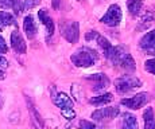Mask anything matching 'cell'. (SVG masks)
<instances>
[{"label": "cell", "instance_id": "9c48e42d", "mask_svg": "<svg viewBox=\"0 0 155 129\" xmlns=\"http://www.w3.org/2000/svg\"><path fill=\"white\" fill-rule=\"evenodd\" d=\"M85 38H86V40H92V42H94V43H97V46L103 50L104 55L113 47L111 44V42H109L107 38H104L103 35H100L97 31H88L85 35Z\"/></svg>", "mask_w": 155, "mask_h": 129}, {"label": "cell", "instance_id": "4dcf8cb0", "mask_svg": "<svg viewBox=\"0 0 155 129\" xmlns=\"http://www.w3.org/2000/svg\"><path fill=\"white\" fill-rule=\"evenodd\" d=\"M78 2H81V0H78Z\"/></svg>", "mask_w": 155, "mask_h": 129}, {"label": "cell", "instance_id": "f546056e", "mask_svg": "<svg viewBox=\"0 0 155 129\" xmlns=\"http://www.w3.org/2000/svg\"><path fill=\"white\" fill-rule=\"evenodd\" d=\"M0 30H2V27H0Z\"/></svg>", "mask_w": 155, "mask_h": 129}, {"label": "cell", "instance_id": "30bf717a", "mask_svg": "<svg viewBox=\"0 0 155 129\" xmlns=\"http://www.w3.org/2000/svg\"><path fill=\"white\" fill-rule=\"evenodd\" d=\"M86 79L91 81L93 83L92 89H93L94 93H99V92H103L104 89H107L109 86V78L105 76V74H101V73H97V74H91V76L86 77Z\"/></svg>", "mask_w": 155, "mask_h": 129}, {"label": "cell", "instance_id": "f1b7e54d", "mask_svg": "<svg viewBox=\"0 0 155 129\" xmlns=\"http://www.w3.org/2000/svg\"><path fill=\"white\" fill-rule=\"evenodd\" d=\"M2 106H3V95L0 93V109H2Z\"/></svg>", "mask_w": 155, "mask_h": 129}, {"label": "cell", "instance_id": "ffe728a7", "mask_svg": "<svg viewBox=\"0 0 155 129\" xmlns=\"http://www.w3.org/2000/svg\"><path fill=\"white\" fill-rule=\"evenodd\" d=\"M155 22V7L150 8L144 15H143L142 20H140V28H146L151 24V23Z\"/></svg>", "mask_w": 155, "mask_h": 129}, {"label": "cell", "instance_id": "44dd1931", "mask_svg": "<svg viewBox=\"0 0 155 129\" xmlns=\"http://www.w3.org/2000/svg\"><path fill=\"white\" fill-rule=\"evenodd\" d=\"M113 100V95L111 93H105V94H101L99 97H93L89 100V104L92 105H96V106H100V105H104V104H108Z\"/></svg>", "mask_w": 155, "mask_h": 129}, {"label": "cell", "instance_id": "484cf974", "mask_svg": "<svg viewBox=\"0 0 155 129\" xmlns=\"http://www.w3.org/2000/svg\"><path fill=\"white\" fill-rule=\"evenodd\" d=\"M0 66H2V67H8V61H7V58H4L2 54H0Z\"/></svg>", "mask_w": 155, "mask_h": 129}, {"label": "cell", "instance_id": "2e32d148", "mask_svg": "<svg viewBox=\"0 0 155 129\" xmlns=\"http://www.w3.org/2000/svg\"><path fill=\"white\" fill-rule=\"evenodd\" d=\"M138 120L131 113H124L121 118V129H138Z\"/></svg>", "mask_w": 155, "mask_h": 129}, {"label": "cell", "instance_id": "6da1fadb", "mask_svg": "<svg viewBox=\"0 0 155 129\" xmlns=\"http://www.w3.org/2000/svg\"><path fill=\"white\" fill-rule=\"evenodd\" d=\"M105 58L108 61H111L113 66H119V67L124 69L126 71H135L136 69L135 61L131 56V54L121 46H113L105 54Z\"/></svg>", "mask_w": 155, "mask_h": 129}, {"label": "cell", "instance_id": "ba28073f", "mask_svg": "<svg viewBox=\"0 0 155 129\" xmlns=\"http://www.w3.org/2000/svg\"><path fill=\"white\" fill-rule=\"evenodd\" d=\"M119 113H120V110L116 106L101 108V109H97L92 113V118L96 120V121H108V120L115 118Z\"/></svg>", "mask_w": 155, "mask_h": 129}, {"label": "cell", "instance_id": "3957f363", "mask_svg": "<svg viewBox=\"0 0 155 129\" xmlns=\"http://www.w3.org/2000/svg\"><path fill=\"white\" fill-rule=\"evenodd\" d=\"M115 88L119 94H127V93L142 88V81L134 76H123L115 81Z\"/></svg>", "mask_w": 155, "mask_h": 129}, {"label": "cell", "instance_id": "ac0fdd59", "mask_svg": "<svg viewBox=\"0 0 155 129\" xmlns=\"http://www.w3.org/2000/svg\"><path fill=\"white\" fill-rule=\"evenodd\" d=\"M127 7L132 16H138L142 11L143 0H127Z\"/></svg>", "mask_w": 155, "mask_h": 129}, {"label": "cell", "instance_id": "d6986e66", "mask_svg": "<svg viewBox=\"0 0 155 129\" xmlns=\"http://www.w3.org/2000/svg\"><path fill=\"white\" fill-rule=\"evenodd\" d=\"M8 26H16L15 18L7 11H0V27H8Z\"/></svg>", "mask_w": 155, "mask_h": 129}, {"label": "cell", "instance_id": "e0dca14e", "mask_svg": "<svg viewBox=\"0 0 155 129\" xmlns=\"http://www.w3.org/2000/svg\"><path fill=\"white\" fill-rule=\"evenodd\" d=\"M143 120H144V129H155V116L153 108H147L143 112Z\"/></svg>", "mask_w": 155, "mask_h": 129}, {"label": "cell", "instance_id": "7402d4cb", "mask_svg": "<svg viewBox=\"0 0 155 129\" xmlns=\"http://www.w3.org/2000/svg\"><path fill=\"white\" fill-rule=\"evenodd\" d=\"M22 3H23L25 10H32V8H35L37 5H39L41 0H22Z\"/></svg>", "mask_w": 155, "mask_h": 129}, {"label": "cell", "instance_id": "4316f807", "mask_svg": "<svg viewBox=\"0 0 155 129\" xmlns=\"http://www.w3.org/2000/svg\"><path fill=\"white\" fill-rule=\"evenodd\" d=\"M53 7H54L55 10L58 8V0H53Z\"/></svg>", "mask_w": 155, "mask_h": 129}, {"label": "cell", "instance_id": "8992f818", "mask_svg": "<svg viewBox=\"0 0 155 129\" xmlns=\"http://www.w3.org/2000/svg\"><path fill=\"white\" fill-rule=\"evenodd\" d=\"M100 22L105 26L109 27H117L121 22V8L117 4L109 5L108 11L105 12L103 18L100 19Z\"/></svg>", "mask_w": 155, "mask_h": 129}, {"label": "cell", "instance_id": "277c9868", "mask_svg": "<svg viewBox=\"0 0 155 129\" xmlns=\"http://www.w3.org/2000/svg\"><path fill=\"white\" fill-rule=\"evenodd\" d=\"M53 101L58 106V109L61 110V114L66 120H73L76 117V112L73 109V101L65 93H55Z\"/></svg>", "mask_w": 155, "mask_h": 129}, {"label": "cell", "instance_id": "7c38bea8", "mask_svg": "<svg viewBox=\"0 0 155 129\" xmlns=\"http://www.w3.org/2000/svg\"><path fill=\"white\" fill-rule=\"evenodd\" d=\"M38 18H39V22L45 26V30H46V40H49L53 37V34H54V22L47 15V10H45V8L38 11Z\"/></svg>", "mask_w": 155, "mask_h": 129}, {"label": "cell", "instance_id": "9a60e30c", "mask_svg": "<svg viewBox=\"0 0 155 129\" xmlns=\"http://www.w3.org/2000/svg\"><path fill=\"white\" fill-rule=\"evenodd\" d=\"M0 7L5 8V10H14V12L16 15H20L25 11L22 0H0Z\"/></svg>", "mask_w": 155, "mask_h": 129}, {"label": "cell", "instance_id": "5bb4252c", "mask_svg": "<svg viewBox=\"0 0 155 129\" xmlns=\"http://www.w3.org/2000/svg\"><path fill=\"white\" fill-rule=\"evenodd\" d=\"M23 30H25L26 35L28 39H34L37 35V24H35V20L32 18V15H27L23 20Z\"/></svg>", "mask_w": 155, "mask_h": 129}, {"label": "cell", "instance_id": "603a6c76", "mask_svg": "<svg viewBox=\"0 0 155 129\" xmlns=\"http://www.w3.org/2000/svg\"><path fill=\"white\" fill-rule=\"evenodd\" d=\"M144 69L151 74H155V58L153 59H147L144 62Z\"/></svg>", "mask_w": 155, "mask_h": 129}, {"label": "cell", "instance_id": "52a82bcc", "mask_svg": "<svg viewBox=\"0 0 155 129\" xmlns=\"http://www.w3.org/2000/svg\"><path fill=\"white\" fill-rule=\"evenodd\" d=\"M148 100H150V98H148L147 93H138L136 95H132V97H130V98H123V100L120 101V104L124 105L128 109L138 110L144 106V105L148 102Z\"/></svg>", "mask_w": 155, "mask_h": 129}, {"label": "cell", "instance_id": "4fadbf2b", "mask_svg": "<svg viewBox=\"0 0 155 129\" xmlns=\"http://www.w3.org/2000/svg\"><path fill=\"white\" fill-rule=\"evenodd\" d=\"M11 46H12L14 51L18 54H25L26 50H27V46H26V42L23 39L22 34L19 32V30H15L11 34Z\"/></svg>", "mask_w": 155, "mask_h": 129}, {"label": "cell", "instance_id": "5b68a950", "mask_svg": "<svg viewBox=\"0 0 155 129\" xmlns=\"http://www.w3.org/2000/svg\"><path fill=\"white\" fill-rule=\"evenodd\" d=\"M59 30H61L62 37L66 39L70 43H76L80 38V26L77 22H71V20H66L59 24Z\"/></svg>", "mask_w": 155, "mask_h": 129}, {"label": "cell", "instance_id": "8fae6325", "mask_svg": "<svg viewBox=\"0 0 155 129\" xmlns=\"http://www.w3.org/2000/svg\"><path fill=\"white\" fill-rule=\"evenodd\" d=\"M139 46L143 51L155 55V30L143 35V38L139 42Z\"/></svg>", "mask_w": 155, "mask_h": 129}, {"label": "cell", "instance_id": "83f0119b", "mask_svg": "<svg viewBox=\"0 0 155 129\" xmlns=\"http://www.w3.org/2000/svg\"><path fill=\"white\" fill-rule=\"evenodd\" d=\"M4 78H5L4 71H3V70H0V81H2V79H4Z\"/></svg>", "mask_w": 155, "mask_h": 129}, {"label": "cell", "instance_id": "cb8c5ba5", "mask_svg": "<svg viewBox=\"0 0 155 129\" xmlns=\"http://www.w3.org/2000/svg\"><path fill=\"white\" fill-rule=\"evenodd\" d=\"M78 128L80 129H97L96 125L91 121H86V120H81L78 124Z\"/></svg>", "mask_w": 155, "mask_h": 129}, {"label": "cell", "instance_id": "d4e9b609", "mask_svg": "<svg viewBox=\"0 0 155 129\" xmlns=\"http://www.w3.org/2000/svg\"><path fill=\"white\" fill-rule=\"evenodd\" d=\"M0 53L2 54H7L8 53V46L5 43V40L3 39V37L0 35Z\"/></svg>", "mask_w": 155, "mask_h": 129}, {"label": "cell", "instance_id": "7a4b0ae2", "mask_svg": "<svg viewBox=\"0 0 155 129\" xmlns=\"http://www.w3.org/2000/svg\"><path fill=\"white\" fill-rule=\"evenodd\" d=\"M97 59H99V54L89 47H81L70 56V61L77 67H91L96 63Z\"/></svg>", "mask_w": 155, "mask_h": 129}]
</instances>
